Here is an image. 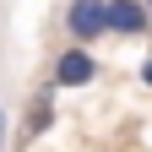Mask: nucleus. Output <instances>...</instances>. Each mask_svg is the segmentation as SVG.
<instances>
[{"label":"nucleus","instance_id":"nucleus-2","mask_svg":"<svg viewBox=\"0 0 152 152\" xmlns=\"http://www.w3.org/2000/svg\"><path fill=\"white\" fill-rule=\"evenodd\" d=\"M92 76H98V60H92V49H87V44L65 49L60 60H54V87H87Z\"/></svg>","mask_w":152,"mask_h":152},{"label":"nucleus","instance_id":"nucleus-7","mask_svg":"<svg viewBox=\"0 0 152 152\" xmlns=\"http://www.w3.org/2000/svg\"><path fill=\"white\" fill-rule=\"evenodd\" d=\"M147 11H152V0H147Z\"/></svg>","mask_w":152,"mask_h":152},{"label":"nucleus","instance_id":"nucleus-3","mask_svg":"<svg viewBox=\"0 0 152 152\" xmlns=\"http://www.w3.org/2000/svg\"><path fill=\"white\" fill-rule=\"evenodd\" d=\"M147 22H152L147 0H109V33L136 38V33H147Z\"/></svg>","mask_w":152,"mask_h":152},{"label":"nucleus","instance_id":"nucleus-6","mask_svg":"<svg viewBox=\"0 0 152 152\" xmlns=\"http://www.w3.org/2000/svg\"><path fill=\"white\" fill-rule=\"evenodd\" d=\"M0 147H6V109H0Z\"/></svg>","mask_w":152,"mask_h":152},{"label":"nucleus","instance_id":"nucleus-5","mask_svg":"<svg viewBox=\"0 0 152 152\" xmlns=\"http://www.w3.org/2000/svg\"><path fill=\"white\" fill-rule=\"evenodd\" d=\"M141 82H147V87H152V60H141Z\"/></svg>","mask_w":152,"mask_h":152},{"label":"nucleus","instance_id":"nucleus-4","mask_svg":"<svg viewBox=\"0 0 152 152\" xmlns=\"http://www.w3.org/2000/svg\"><path fill=\"white\" fill-rule=\"evenodd\" d=\"M54 125V92H38L33 98V114H27V136H44Z\"/></svg>","mask_w":152,"mask_h":152},{"label":"nucleus","instance_id":"nucleus-1","mask_svg":"<svg viewBox=\"0 0 152 152\" xmlns=\"http://www.w3.org/2000/svg\"><path fill=\"white\" fill-rule=\"evenodd\" d=\"M65 33L76 44H92V38L109 33V0H71L65 6Z\"/></svg>","mask_w":152,"mask_h":152}]
</instances>
